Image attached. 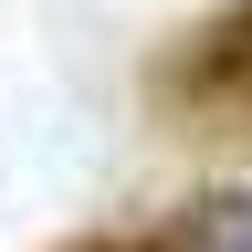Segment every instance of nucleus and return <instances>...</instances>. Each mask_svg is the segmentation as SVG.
<instances>
[{"label":"nucleus","instance_id":"f257e3e1","mask_svg":"<svg viewBox=\"0 0 252 252\" xmlns=\"http://www.w3.org/2000/svg\"><path fill=\"white\" fill-rule=\"evenodd\" d=\"M147 94L189 126H220V137H252V0H220L210 21L179 32L168 63H147Z\"/></svg>","mask_w":252,"mask_h":252},{"label":"nucleus","instance_id":"f03ea898","mask_svg":"<svg viewBox=\"0 0 252 252\" xmlns=\"http://www.w3.org/2000/svg\"><path fill=\"white\" fill-rule=\"evenodd\" d=\"M179 252H252V189H210V200H179L158 220Z\"/></svg>","mask_w":252,"mask_h":252},{"label":"nucleus","instance_id":"7ed1b4c3","mask_svg":"<svg viewBox=\"0 0 252 252\" xmlns=\"http://www.w3.org/2000/svg\"><path fill=\"white\" fill-rule=\"evenodd\" d=\"M63 252H179V242L158 231V220H105V231H74Z\"/></svg>","mask_w":252,"mask_h":252}]
</instances>
